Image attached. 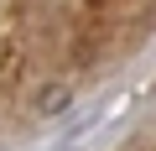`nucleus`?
Segmentation results:
<instances>
[{
  "mask_svg": "<svg viewBox=\"0 0 156 151\" xmlns=\"http://www.w3.org/2000/svg\"><path fill=\"white\" fill-rule=\"evenodd\" d=\"M62 104H68V89H47V94H42V104H37V110H42V115H57V110H62Z\"/></svg>",
  "mask_w": 156,
  "mask_h": 151,
  "instance_id": "nucleus-1",
  "label": "nucleus"
}]
</instances>
